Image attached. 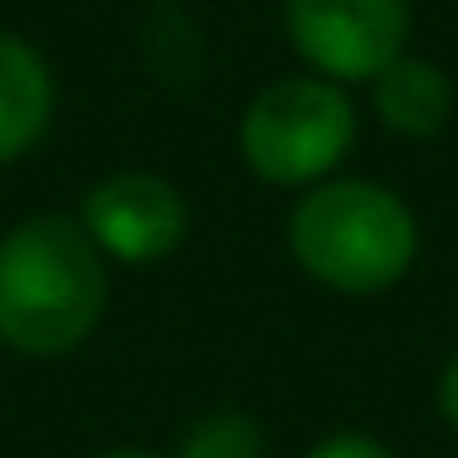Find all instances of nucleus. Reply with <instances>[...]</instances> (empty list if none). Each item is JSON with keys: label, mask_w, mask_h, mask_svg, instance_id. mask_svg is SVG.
I'll return each instance as SVG.
<instances>
[{"label": "nucleus", "mask_w": 458, "mask_h": 458, "mask_svg": "<svg viewBox=\"0 0 458 458\" xmlns=\"http://www.w3.org/2000/svg\"><path fill=\"white\" fill-rule=\"evenodd\" d=\"M108 308V259L71 216H28L0 238V345L76 351Z\"/></svg>", "instance_id": "1"}, {"label": "nucleus", "mask_w": 458, "mask_h": 458, "mask_svg": "<svg viewBox=\"0 0 458 458\" xmlns=\"http://www.w3.org/2000/svg\"><path fill=\"white\" fill-rule=\"evenodd\" d=\"M292 254L297 265L345 297H372L404 281L420 249L415 210L367 178H324L292 205Z\"/></svg>", "instance_id": "2"}, {"label": "nucleus", "mask_w": 458, "mask_h": 458, "mask_svg": "<svg viewBox=\"0 0 458 458\" xmlns=\"http://www.w3.org/2000/svg\"><path fill=\"white\" fill-rule=\"evenodd\" d=\"M356 140V108L351 98L324 76H286L270 81L238 124L243 162L281 189H313L324 183Z\"/></svg>", "instance_id": "3"}, {"label": "nucleus", "mask_w": 458, "mask_h": 458, "mask_svg": "<svg viewBox=\"0 0 458 458\" xmlns=\"http://www.w3.org/2000/svg\"><path fill=\"white\" fill-rule=\"evenodd\" d=\"M286 33L324 81H377L410 44V0H286Z\"/></svg>", "instance_id": "4"}, {"label": "nucleus", "mask_w": 458, "mask_h": 458, "mask_svg": "<svg viewBox=\"0 0 458 458\" xmlns=\"http://www.w3.org/2000/svg\"><path fill=\"white\" fill-rule=\"evenodd\" d=\"M81 233L98 243L103 259L151 265L167 259L189 233L183 194L157 173H114L87 189L81 199Z\"/></svg>", "instance_id": "5"}, {"label": "nucleus", "mask_w": 458, "mask_h": 458, "mask_svg": "<svg viewBox=\"0 0 458 458\" xmlns=\"http://www.w3.org/2000/svg\"><path fill=\"white\" fill-rule=\"evenodd\" d=\"M55 114V76L28 38L0 33V162L38 146Z\"/></svg>", "instance_id": "6"}, {"label": "nucleus", "mask_w": 458, "mask_h": 458, "mask_svg": "<svg viewBox=\"0 0 458 458\" xmlns=\"http://www.w3.org/2000/svg\"><path fill=\"white\" fill-rule=\"evenodd\" d=\"M372 103H377V119L394 130V135H437L453 114V81L442 65L420 60V55H399L377 81H372Z\"/></svg>", "instance_id": "7"}, {"label": "nucleus", "mask_w": 458, "mask_h": 458, "mask_svg": "<svg viewBox=\"0 0 458 458\" xmlns=\"http://www.w3.org/2000/svg\"><path fill=\"white\" fill-rule=\"evenodd\" d=\"M183 458H265V437L243 410H216L183 437Z\"/></svg>", "instance_id": "8"}, {"label": "nucleus", "mask_w": 458, "mask_h": 458, "mask_svg": "<svg viewBox=\"0 0 458 458\" xmlns=\"http://www.w3.org/2000/svg\"><path fill=\"white\" fill-rule=\"evenodd\" d=\"M308 458H394L377 437H361V431H335V437H324Z\"/></svg>", "instance_id": "9"}, {"label": "nucleus", "mask_w": 458, "mask_h": 458, "mask_svg": "<svg viewBox=\"0 0 458 458\" xmlns=\"http://www.w3.org/2000/svg\"><path fill=\"white\" fill-rule=\"evenodd\" d=\"M437 410H442V420L458 431V356L442 367V383H437Z\"/></svg>", "instance_id": "10"}, {"label": "nucleus", "mask_w": 458, "mask_h": 458, "mask_svg": "<svg viewBox=\"0 0 458 458\" xmlns=\"http://www.w3.org/2000/svg\"><path fill=\"white\" fill-rule=\"evenodd\" d=\"M103 458H151V453H140V447H119V453H103Z\"/></svg>", "instance_id": "11"}]
</instances>
